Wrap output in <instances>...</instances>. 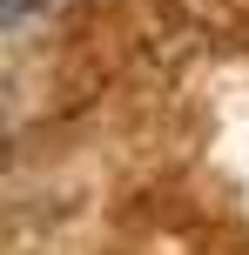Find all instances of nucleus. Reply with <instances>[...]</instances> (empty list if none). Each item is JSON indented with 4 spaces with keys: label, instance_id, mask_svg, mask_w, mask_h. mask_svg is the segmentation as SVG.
Wrapping results in <instances>:
<instances>
[{
    "label": "nucleus",
    "instance_id": "f257e3e1",
    "mask_svg": "<svg viewBox=\"0 0 249 255\" xmlns=\"http://www.w3.org/2000/svg\"><path fill=\"white\" fill-rule=\"evenodd\" d=\"M27 7H40V0H0V20H13V13H27Z\"/></svg>",
    "mask_w": 249,
    "mask_h": 255
}]
</instances>
